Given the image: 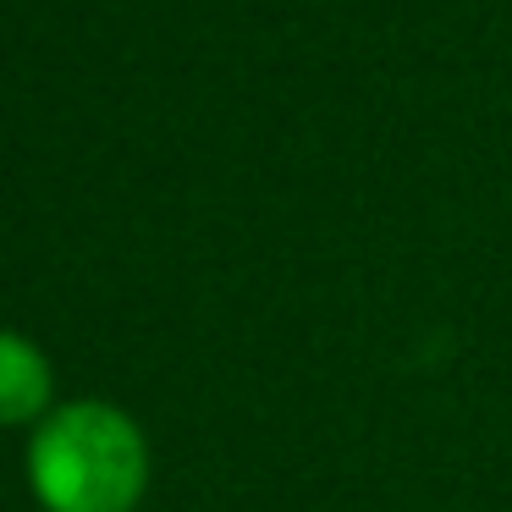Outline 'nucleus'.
<instances>
[{
	"label": "nucleus",
	"instance_id": "1",
	"mask_svg": "<svg viewBox=\"0 0 512 512\" xmlns=\"http://www.w3.org/2000/svg\"><path fill=\"white\" fill-rule=\"evenodd\" d=\"M149 468L144 424L105 397L56 402L28 430V490L45 512H138Z\"/></svg>",
	"mask_w": 512,
	"mask_h": 512
},
{
	"label": "nucleus",
	"instance_id": "2",
	"mask_svg": "<svg viewBox=\"0 0 512 512\" xmlns=\"http://www.w3.org/2000/svg\"><path fill=\"white\" fill-rule=\"evenodd\" d=\"M56 408V369L34 336L0 325V430H34Z\"/></svg>",
	"mask_w": 512,
	"mask_h": 512
}]
</instances>
